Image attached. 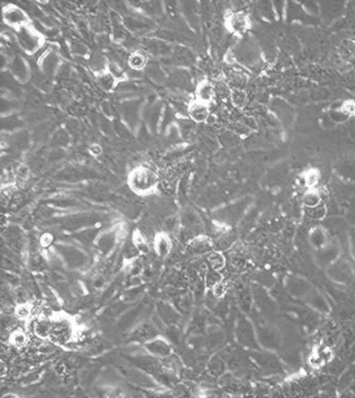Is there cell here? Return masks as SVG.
Instances as JSON below:
<instances>
[{"instance_id":"obj_1","label":"cell","mask_w":355,"mask_h":398,"mask_svg":"<svg viewBox=\"0 0 355 398\" xmlns=\"http://www.w3.org/2000/svg\"><path fill=\"white\" fill-rule=\"evenodd\" d=\"M128 183L137 194L147 195L152 193L159 184V177L152 168L138 166L129 174Z\"/></svg>"},{"instance_id":"obj_2","label":"cell","mask_w":355,"mask_h":398,"mask_svg":"<svg viewBox=\"0 0 355 398\" xmlns=\"http://www.w3.org/2000/svg\"><path fill=\"white\" fill-rule=\"evenodd\" d=\"M77 337V331L75 329L72 322L67 317L51 316V339L56 340L57 342L67 343L75 340Z\"/></svg>"},{"instance_id":"obj_3","label":"cell","mask_w":355,"mask_h":398,"mask_svg":"<svg viewBox=\"0 0 355 398\" xmlns=\"http://www.w3.org/2000/svg\"><path fill=\"white\" fill-rule=\"evenodd\" d=\"M18 37L21 47L28 53H34L38 48L43 45V37L36 30L30 26L18 29Z\"/></svg>"},{"instance_id":"obj_4","label":"cell","mask_w":355,"mask_h":398,"mask_svg":"<svg viewBox=\"0 0 355 398\" xmlns=\"http://www.w3.org/2000/svg\"><path fill=\"white\" fill-rule=\"evenodd\" d=\"M3 20L10 27H14L17 30L29 26L30 19L27 13L21 8L15 4H8L2 12Z\"/></svg>"},{"instance_id":"obj_5","label":"cell","mask_w":355,"mask_h":398,"mask_svg":"<svg viewBox=\"0 0 355 398\" xmlns=\"http://www.w3.org/2000/svg\"><path fill=\"white\" fill-rule=\"evenodd\" d=\"M227 27L236 34L244 33L249 28V19L243 12H236L227 18Z\"/></svg>"},{"instance_id":"obj_6","label":"cell","mask_w":355,"mask_h":398,"mask_svg":"<svg viewBox=\"0 0 355 398\" xmlns=\"http://www.w3.org/2000/svg\"><path fill=\"white\" fill-rule=\"evenodd\" d=\"M214 248L212 238H209L204 235H198V236L192 238L189 243V249L194 254H209L212 252Z\"/></svg>"},{"instance_id":"obj_7","label":"cell","mask_w":355,"mask_h":398,"mask_svg":"<svg viewBox=\"0 0 355 398\" xmlns=\"http://www.w3.org/2000/svg\"><path fill=\"white\" fill-rule=\"evenodd\" d=\"M188 113L193 121L204 122L210 116V105L194 100L188 106Z\"/></svg>"},{"instance_id":"obj_8","label":"cell","mask_w":355,"mask_h":398,"mask_svg":"<svg viewBox=\"0 0 355 398\" xmlns=\"http://www.w3.org/2000/svg\"><path fill=\"white\" fill-rule=\"evenodd\" d=\"M214 94L215 88L211 82L208 80H204L198 83L195 90V100L210 105V103H211L214 98Z\"/></svg>"},{"instance_id":"obj_9","label":"cell","mask_w":355,"mask_h":398,"mask_svg":"<svg viewBox=\"0 0 355 398\" xmlns=\"http://www.w3.org/2000/svg\"><path fill=\"white\" fill-rule=\"evenodd\" d=\"M154 250L158 256L165 257L172 249V240L167 233H158L154 238Z\"/></svg>"},{"instance_id":"obj_10","label":"cell","mask_w":355,"mask_h":398,"mask_svg":"<svg viewBox=\"0 0 355 398\" xmlns=\"http://www.w3.org/2000/svg\"><path fill=\"white\" fill-rule=\"evenodd\" d=\"M29 342V337L25 329L16 328L9 336V343L16 348H23Z\"/></svg>"},{"instance_id":"obj_11","label":"cell","mask_w":355,"mask_h":398,"mask_svg":"<svg viewBox=\"0 0 355 398\" xmlns=\"http://www.w3.org/2000/svg\"><path fill=\"white\" fill-rule=\"evenodd\" d=\"M149 351L152 353L162 356V357H167L168 355L170 354V346L168 343L164 342L159 339H153L149 342Z\"/></svg>"},{"instance_id":"obj_12","label":"cell","mask_w":355,"mask_h":398,"mask_svg":"<svg viewBox=\"0 0 355 398\" xmlns=\"http://www.w3.org/2000/svg\"><path fill=\"white\" fill-rule=\"evenodd\" d=\"M33 311H34V306L30 303H25L17 305L15 307V317L18 320L26 321L30 320L33 317Z\"/></svg>"},{"instance_id":"obj_13","label":"cell","mask_w":355,"mask_h":398,"mask_svg":"<svg viewBox=\"0 0 355 398\" xmlns=\"http://www.w3.org/2000/svg\"><path fill=\"white\" fill-rule=\"evenodd\" d=\"M207 260L213 270L220 271L222 268L225 267V257L223 256L219 251H212L207 254Z\"/></svg>"},{"instance_id":"obj_14","label":"cell","mask_w":355,"mask_h":398,"mask_svg":"<svg viewBox=\"0 0 355 398\" xmlns=\"http://www.w3.org/2000/svg\"><path fill=\"white\" fill-rule=\"evenodd\" d=\"M129 64L133 69L140 70L147 64V56L141 51H136L133 54H131L129 58Z\"/></svg>"},{"instance_id":"obj_15","label":"cell","mask_w":355,"mask_h":398,"mask_svg":"<svg viewBox=\"0 0 355 398\" xmlns=\"http://www.w3.org/2000/svg\"><path fill=\"white\" fill-rule=\"evenodd\" d=\"M133 244L135 248L142 253H148L149 251V243H148V239L146 238L144 235L139 232V231H135L134 235H133Z\"/></svg>"},{"instance_id":"obj_16","label":"cell","mask_w":355,"mask_h":398,"mask_svg":"<svg viewBox=\"0 0 355 398\" xmlns=\"http://www.w3.org/2000/svg\"><path fill=\"white\" fill-rule=\"evenodd\" d=\"M321 201V196L319 193H317L316 191H310L306 193L303 198V202L305 204V208H313L316 207L318 204H320Z\"/></svg>"},{"instance_id":"obj_17","label":"cell","mask_w":355,"mask_h":398,"mask_svg":"<svg viewBox=\"0 0 355 398\" xmlns=\"http://www.w3.org/2000/svg\"><path fill=\"white\" fill-rule=\"evenodd\" d=\"M305 212L308 214V216H310L311 218L313 219H321L326 215V207L323 206V203L318 204L316 207H313V208H305Z\"/></svg>"},{"instance_id":"obj_18","label":"cell","mask_w":355,"mask_h":398,"mask_svg":"<svg viewBox=\"0 0 355 398\" xmlns=\"http://www.w3.org/2000/svg\"><path fill=\"white\" fill-rule=\"evenodd\" d=\"M206 282L208 287H215L218 284L222 282V276L219 273V271L215 270H208L207 271V276H206Z\"/></svg>"},{"instance_id":"obj_19","label":"cell","mask_w":355,"mask_h":398,"mask_svg":"<svg viewBox=\"0 0 355 398\" xmlns=\"http://www.w3.org/2000/svg\"><path fill=\"white\" fill-rule=\"evenodd\" d=\"M231 96H232V101H233L234 105L238 107H243L246 103V100H247V95H246V93L243 91V90H240V89L234 90Z\"/></svg>"},{"instance_id":"obj_20","label":"cell","mask_w":355,"mask_h":398,"mask_svg":"<svg viewBox=\"0 0 355 398\" xmlns=\"http://www.w3.org/2000/svg\"><path fill=\"white\" fill-rule=\"evenodd\" d=\"M318 178H319V174L316 170H309L303 174V181L306 185H315L318 182Z\"/></svg>"},{"instance_id":"obj_21","label":"cell","mask_w":355,"mask_h":398,"mask_svg":"<svg viewBox=\"0 0 355 398\" xmlns=\"http://www.w3.org/2000/svg\"><path fill=\"white\" fill-rule=\"evenodd\" d=\"M340 111L345 114L346 117L353 116L355 114V103L354 102H345V104L341 106Z\"/></svg>"},{"instance_id":"obj_22","label":"cell","mask_w":355,"mask_h":398,"mask_svg":"<svg viewBox=\"0 0 355 398\" xmlns=\"http://www.w3.org/2000/svg\"><path fill=\"white\" fill-rule=\"evenodd\" d=\"M112 76L110 74H105V75H102L100 77V83L102 87H105L106 89L110 88L112 85Z\"/></svg>"},{"instance_id":"obj_23","label":"cell","mask_w":355,"mask_h":398,"mask_svg":"<svg viewBox=\"0 0 355 398\" xmlns=\"http://www.w3.org/2000/svg\"><path fill=\"white\" fill-rule=\"evenodd\" d=\"M3 398H18L17 396H14V395H8V396H5V397H3Z\"/></svg>"}]
</instances>
